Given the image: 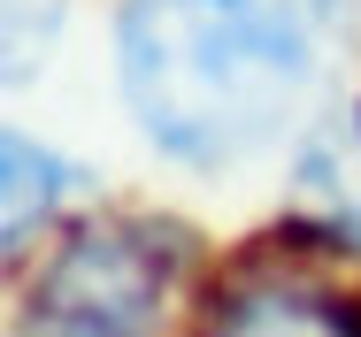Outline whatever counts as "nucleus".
Wrapping results in <instances>:
<instances>
[{"mask_svg":"<svg viewBox=\"0 0 361 337\" xmlns=\"http://www.w3.org/2000/svg\"><path fill=\"white\" fill-rule=\"evenodd\" d=\"M77 184H85V169L54 138L23 131V123H0V276L70 215Z\"/></svg>","mask_w":361,"mask_h":337,"instance_id":"39448f33","label":"nucleus"},{"mask_svg":"<svg viewBox=\"0 0 361 337\" xmlns=\"http://www.w3.org/2000/svg\"><path fill=\"white\" fill-rule=\"evenodd\" d=\"M292 207L315 238L361 246V92L331 115H307L292 146Z\"/></svg>","mask_w":361,"mask_h":337,"instance_id":"20e7f679","label":"nucleus"},{"mask_svg":"<svg viewBox=\"0 0 361 337\" xmlns=\"http://www.w3.org/2000/svg\"><path fill=\"white\" fill-rule=\"evenodd\" d=\"M208 337H361V307L300 269H246L208 307Z\"/></svg>","mask_w":361,"mask_h":337,"instance_id":"7ed1b4c3","label":"nucleus"},{"mask_svg":"<svg viewBox=\"0 0 361 337\" xmlns=\"http://www.w3.org/2000/svg\"><path fill=\"white\" fill-rule=\"evenodd\" d=\"M70 31V0H0V84H31Z\"/></svg>","mask_w":361,"mask_h":337,"instance_id":"423d86ee","label":"nucleus"},{"mask_svg":"<svg viewBox=\"0 0 361 337\" xmlns=\"http://www.w3.org/2000/svg\"><path fill=\"white\" fill-rule=\"evenodd\" d=\"M338 8H346V15H354V8H361V0H338Z\"/></svg>","mask_w":361,"mask_h":337,"instance_id":"0eeeda50","label":"nucleus"},{"mask_svg":"<svg viewBox=\"0 0 361 337\" xmlns=\"http://www.w3.org/2000/svg\"><path fill=\"white\" fill-rule=\"evenodd\" d=\"M338 15V0H116V100L169 169L231 177L300 131Z\"/></svg>","mask_w":361,"mask_h":337,"instance_id":"f257e3e1","label":"nucleus"},{"mask_svg":"<svg viewBox=\"0 0 361 337\" xmlns=\"http://www.w3.org/2000/svg\"><path fill=\"white\" fill-rule=\"evenodd\" d=\"M185 284V230L161 215L70 222L23 299V337H161Z\"/></svg>","mask_w":361,"mask_h":337,"instance_id":"f03ea898","label":"nucleus"}]
</instances>
